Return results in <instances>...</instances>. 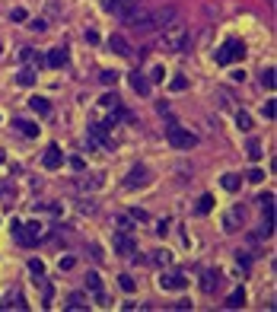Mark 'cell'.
<instances>
[{
  "label": "cell",
  "mask_w": 277,
  "mask_h": 312,
  "mask_svg": "<svg viewBox=\"0 0 277 312\" xmlns=\"http://www.w3.org/2000/svg\"><path fill=\"white\" fill-rule=\"evenodd\" d=\"M6 198H13V192H6V188L0 185V201H6Z\"/></svg>",
  "instance_id": "obj_42"
},
{
  "label": "cell",
  "mask_w": 277,
  "mask_h": 312,
  "mask_svg": "<svg viewBox=\"0 0 277 312\" xmlns=\"http://www.w3.org/2000/svg\"><path fill=\"white\" fill-rule=\"evenodd\" d=\"M29 271L36 274V277H42V274H45V264H42L38 258H29Z\"/></svg>",
  "instance_id": "obj_34"
},
{
  "label": "cell",
  "mask_w": 277,
  "mask_h": 312,
  "mask_svg": "<svg viewBox=\"0 0 277 312\" xmlns=\"http://www.w3.org/2000/svg\"><path fill=\"white\" fill-rule=\"evenodd\" d=\"M99 106H102V108H115V106H118V96H115V92H106V96L99 99Z\"/></svg>",
  "instance_id": "obj_29"
},
{
  "label": "cell",
  "mask_w": 277,
  "mask_h": 312,
  "mask_svg": "<svg viewBox=\"0 0 277 312\" xmlns=\"http://www.w3.org/2000/svg\"><path fill=\"white\" fill-rule=\"evenodd\" d=\"M236 124L242 128V131H252V128H255L252 124V115H248V112H242V108L236 112Z\"/></svg>",
  "instance_id": "obj_24"
},
{
  "label": "cell",
  "mask_w": 277,
  "mask_h": 312,
  "mask_svg": "<svg viewBox=\"0 0 277 312\" xmlns=\"http://www.w3.org/2000/svg\"><path fill=\"white\" fill-rule=\"evenodd\" d=\"M29 108L36 112V115H51V102L45 96H32L29 99Z\"/></svg>",
  "instance_id": "obj_14"
},
{
  "label": "cell",
  "mask_w": 277,
  "mask_h": 312,
  "mask_svg": "<svg viewBox=\"0 0 277 312\" xmlns=\"http://www.w3.org/2000/svg\"><path fill=\"white\" fill-rule=\"evenodd\" d=\"M118 284H121V290H124V293H134V290H137V284H134V277H131V274H121V277H118Z\"/></svg>",
  "instance_id": "obj_26"
},
{
  "label": "cell",
  "mask_w": 277,
  "mask_h": 312,
  "mask_svg": "<svg viewBox=\"0 0 277 312\" xmlns=\"http://www.w3.org/2000/svg\"><path fill=\"white\" fill-rule=\"evenodd\" d=\"M214 58H217V64L226 67V64H232V60L246 58V45H242L239 38H230V42H223V48H217V54H214Z\"/></svg>",
  "instance_id": "obj_3"
},
{
  "label": "cell",
  "mask_w": 277,
  "mask_h": 312,
  "mask_svg": "<svg viewBox=\"0 0 277 312\" xmlns=\"http://www.w3.org/2000/svg\"><path fill=\"white\" fill-rule=\"evenodd\" d=\"M42 232H45V226H42L38 220H32V223H26V230L20 226V232H16V236H20V239L26 242V246H32L36 239H42Z\"/></svg>",
  "instance_id": "obj_5"
},
{
  "label": "cell",
  "mask_w": 277,
  "mask_h": 312,
  "mask_svg": "<svg viewBox=\"0 0 277 312\" xmlns=\"http://www.w3.org/2000/svg\"><path fill=\"white\" fill-rule=\"evenodd\" d=\"M76 262H74V258L70 255H67V258H60V268H64V271H70V268H74Z\"/></svg>",
  "instance_id": "obj_39"
},
{
  "label": "cell",
  "mask_w": 277,
  "mask_h": 312,
  "mask_svg": "<svg viewBox=\"0 0 277 312\" xmlns=\"http://www.w3.org/2000/svg\"><path fill=\"white\" fill-rule=\"evenodd\" d=\"M169 86H172L176 92H182V90L188 86V76H172V80H169Z\"/></svg>",
  "instance_id": "obj_33"
},
{
  "label": "cell",
  "mask_w": 277,
  "mask_h": 312,
  "mask_svg": "<svg viewBox=\"0 0 277 312\" xmlns=\"http://www.w3.org/2000/svg\"><path fill=\"white\" fill-rule=\"evenodd\" d=\"M220 287V271H207L204 274V293H214Z\"/></svg>",
  "instance_id": "obj_19"
},
{
  "label": "cell",
  "mask_w": 277,
  "mask_h": 312,
  "mask_svg": "<svg viewBox=\"0 0 277 312\" xmlns=\"http://www.w3.org/2000/svg\"><path fill=\"white\" fill-rule=\"evenodd\" d=\"M258 80H262V86H264V90H274V67H268V70H262V76H258Z\"/></svg>",
  "instance_id": "obj_27"
},
{
  "label": "cell",
  "mask_w": 277,
  "mask_h": 312,
  "mask_svg": "<svg viewBox=\"0 0 277 312\" xmlns=\"http://www.w3.org/2000/svg\"><path fill=\"white\" fill-rule=\"evenodd\" d=\"M150 264H156V268H162V264H169V252L166 248H156V252L150 255Z\"/></svg>",
  "instance_id": "obj_25"
},
{
  "label": "cell",
  "mask_w": 277,
  "mask_h": 312,
  "mask_svg": "<svg viewBox=\"0 0 277 312\" xmlns=\"http://www.w3.org/2000/svg\"><path fill=\"white\" fill-rule=\"evenodd\" d=\"M10 20L13 22H26V20H29V13H26L22 6H13V10H10Z\"/></svg>",
  "instance_id": "obj_31"
},
{
  "label": "cell",
  "mask_w": 277,
  "mask_h": 312,
  "mask_svg": "<svg viewBox=\"0 0 277 312\" xmlns=\"http://www.w3.org/2000/svg\"><path fill=\"white\" fill-rule=\"evenodd\" d=\"M223 306H226V309H242V306H246V293H242V290H232Z\"/></svg>",
  "instance_id": "obj_18"
},
{
  "label": "cell",
  "mask_w": 277,
  "mask_h": 312,
  "mask_svg": "<svg viewBox=\"0 0 277 312\" xmlns=\"http://www.w3.org/2000/svg\"><path fill=\"white\" fill-rule=\"evenodd\" d=\"M86 290L96 296V302H106V293H102V280H99V274L96 271H90L86 274Z\"/></svg>",
  "instance_id": "obj_10"
},
{
  "label": "cell",
  "mask_w": 277,
  "mask_h": 312,
  "mask_svg": "<svg viewBox=\"0 0 277 312\" xmlns=\"http://www.w3.org/2000/svg\"><path fill=\"white\" fill-rule=\"evenodd\" d=\"M124 185H128V188H144V185H150V172H146L144 166H134L131 172H128Z\"/></svg>",
  "instance_id": "obj_6"
},
{
  "label": "cell",
  "mask_w": 277,
  "mask_h": 312,
  "mask_svg": "<svg viewBox=\"0 0 277 312\" xmlns=\"http://www.w3.org/2000/svg\"><path fill=\"white\" fill-rule=\"evenodd\" d=\"M45 169H60V162H64V153H60V146L58 144H51L48 150H45Z\"/></svg>",
  "instance_id": "obj_9"
},
{
  "label": "cell",
  "mask_w": 277,
  "mask_h": 312,
  "mask_svg": "<svg viewBox=\"0 0 277 312\" xmlns=\"http://www.w3.org/2000/svg\"><path fill=\"white\" fill-rule=\"evenodd\" d=\"M210 207H214V198H210V194H204L201 201H198V214H210Z\"/></svg>",
  "instance_id": "obj_30"
},
{
  "label": "cell",
  "mask_w": 277,
  "mask_h": 312,
  "mask_svg": "<svg viewBox=\"0 0 277 312\" xmlns=\"http://www.w3.org/2000/svg\"><path fill=\"white\" fill-rule=\"evenodd\" d=\"M230 76H232V80H236V83H242V80H246V74H242V70H239V67H236V70H232Z\"/></svg>",
  "instance_id": "obj_41"
},
{
  "label": "cell",
  "mask_w": 277,
  "mask_h": 312,
  "mask_svg": "<svg viewBox=\"0 0 277 312\" xmlns=\"http://www.w3.org/2000/svg\"><path fill=\"white\" fill-rule=\"evenodd\" d=\"M99 80L106 83V86H115V83H118V74H115V70H102V74H99Z\"/></svg>",
  "instance_id": "obj_32"
},
{
  "label": "cell",
  "mask_w": 277,
  "mask_h": 312,
  "mask_svg": "<svg viewBox=\"0 0 277 312\" xmlns=\"http://www.w3.org/2000/svg\"><path fill=\"white\" fill-rule=\"evenodd\" d=\"M188 45H192V36H188V29H182V26H166L160 36V45L162 51H188Z\"/></svg>",
  "instance_id": "obj_1"
},
{
  "label": "cell",
  "mask_w": 277,
  "mask_h": 312,
  "mask_svg": "<svg viewBox=\"0 0 277 312\" xmlns=\"http://www.w3.org/2000/svg\"><path fill=\"white\" fill-rule=\"evenodd\" d=\"M108 48L115 51V54H121V58H128V54H131V48H128V42L121 38V36H112V38H108Z\"/></svg>",
  "instance_id": "obj_16"
},
{
  "label": "cell",
  "mask_w": 277,
  "mask_h": 312,
  "mask_svg": "<svg viewBox=\"0 0 277 312\" xmlns=\"http://www.w3.org/2000/svg\"><path fill=\"white\" fill-rule=\"evenodd\" d=\"M118 226H121V232H128L131 230V220H128V216H118Z\"/></svg>",
  "instance_id": "obj_38"
},
{
  "label": "cell",
  "mask_w": 277,
  "mask_h": 312,
  "mask_svg": "<svg viewBox=\"0 0 277 312\" xmlns=\"http://www.w3.org/2000/svg\"><path fill=\"white\" fill-rule=\"evenodd\" d=\"M29 29H32V32H45V20H32Z\"/></svg>",
  "instance_id": "obj_36"
},
{
  "label": "cell",
  "mask_w": 277,
  "mask_h": 312,
  "mask_svg": "<svg viewBox=\"0 0 277 312\" xmlns=\"http://www.w3.org/2000/svg\"><path fill=\"white\" fill-rule=\"evenodd\" d=\"M64 64H67V48H51V54H48V67L60 70Z\"/></svg>",
  "instance_id": "obj_13"
},
{
  "label": "cell",
  "mask_w": 277,
  "mask_h": 312,
  "mask_svg": "<svg viewBox=\"0 0 277 312\" xmlns=\"http://www.w3.org/2000/svg\"><path fill=\"white\" fill-rule=\"evenodd\" d=\"M131 86H134V92H140V96L150 92V80H146L144 74H131Z\"/></svg>",
  "instance_id": "obj_17"
},
{
  "label": "cell",
  "mask_w": 277,
  "mask_h": 312,
  "mask_svg": "<svg viewBox=\"0 0 277 312\" xmlns=\"http://www.w3.org/2000/svg\"><path fill=\"white\" fill-rule=\"evenodd\" d=\"M150 20H153V29H166V26L176 20V6H162V10H153Z\"/></svg>",
  "instance_id": "obj_7"
},
{
  "label": "cell",
  "mask_w": 277,
  "mask_h": 312,
  "mask_svg": "<svg viewBox=\"0 0 277 312\" xmlns=\"http://www.w3.org/2000/svg\"><path fill=\"white\" fill-rule=\"evenodd\" d=\"M106 10H112L118 20H124V16L134 10V0H106Z\"/></svg>",
  "instance_id": "obj_8"
},
{
  "label": "cell",
  "mask_w": 277,
  "mask_h": 312,
  "mask_svg": "<svg viewBox=\"0 0 277 312\" xmlns=\"http://www.w3.org/2000/svg\"><path fill=\"white\" fill-rule=\"evenodd\" d=\"M64 309H86V296L83 293H70L67 302H64Z\"/></svg>",
  "instance_id": "obj_23"
},
{
  "label": "cell",
  "mask_w": 277,
  "mask_h": 312,
  "mask_svg": "<svg viewBox=\"0 0 277 312\" xmlns=\"http://www.w3.org/2000/svg\"><path fill=\"white\" fill-rule=\"evenodd\" d=\"M220 185L226 188V192H239V185H242V178L239 176H232V172H226V176L220 178Z\"/></svg>",
  "instance_id": "obj_22"
},
{
  "label": "cell",
  "mask_w": 277,
  "mask_h": 312,
  "mask_svg": "<svg viewBox=\"0 0 277 312\" xmlns=\"http://www.w3.org/2000/svg\"><path fill=\"white\" fill-rule=\"evenodd\" d=\"M115 248H118V255H124V258H128V255H134V248H137V246H134V239H131V236L118 232V236H115Z\"/></svg>",
  "instance_id": "obj_12"
},
{
  "label": "cell",
  "mask_w": 277,
  "mask_h": 312,
  "mask_svg": "<svg viewBox=\"0 0 277 312\" xmlns=\"http://www.w3.org/2000/svg\"><path fill=\"white\" fill-rule=\"evenodd\" d=\"M162 76H166V70H162V64H156V67H150V74H146V80H150V83H160Z\"/></svg>",
  "instance_id": "obj_28"
},
{
  "label": "cell",
  "mask_w": 277,
  "mask_h": 312,
  "mask_svg": "<svg viewBox=\"0 0 277 312\" xmlns=\"http://www.w3.org/2000/svg\"><path fill=\"white\" fill-rule=\"evenodd\" d=\"M242 220H246V210H242V207H236L232 214L223 216V230H226V232H236V230H239L236 223H242Z\"/></svg>",
  "instance_id": "obj_11"
},
{
  "label": "cell",
  "mask_w": 277,
  "mask_h": 312,
  "mask_svg": "<svg viewBox=\"0 0 277 312\" xmlns=\"http://www.w3.org/2000/svg\"><path fill=\"white\" fill-rule=\"evenodd\" d=\"M160 287H162V290H185V287H188V277L182 274V271L160 274Z\"/></svg>",
  "instance_id": "obj_4"
},
{
  "label": "cell",
  "mask_w": 277,
  "mask_h": 312,
  "mask_svg": "<svg viewBox=\"0 0 277 312\" xmlns=\"http://www.w3.org/2000/svg\"><path fill=\"white\" fill-rule=\"evenodd\" d=\"M70 169H76V172H83V169H86V162L80 160V156H74V160H70Z\"/></svg>",
  "instance_id": "obj_37"
},
{
  "label": "cell",
  "mask_w": 277,
  "mask_h": 312,
  "mask_svg": "<svg viewBox=\"0 0 277 312\" xmlns=\"http://www.w3.org/2000/svg\"><path fill=\"white\" fill-rule=\"evenodd\" d=\"M0 162H4V150H0Z\"/></svg>",
  "instance_id": "obj_43"
},
{
  "label": "cell",
  "mask_w": 277,
  "mask_h": 312,
  "mask_svg": "<svg viewBox=\"0 0 277 312\" xmlns=\"http://www.w3.org/2000/svg\"><path fill=\"white\" fill-rule=\"evenodd\" d=\"M264 118H274V102H264Z\"/></svg>",
  "instance_id": "obj_40"
},
{
  "label": "cell",
  "mask_w": 277,
  "mask_h": 312,
  "mask_svg": "<svg viewBox=\"0 0 277 312\" xmlns=\"http://www.w3.org/2000/svg\"><path fill=\"white\" fill-rule=\"evenodd\" d=\"M166 140L176 146V150H192V146H198V134L185 131L182 124H169L166 128Z\"/></svg>",
  "instance_id": "obj_2"
},
{
  "label": "cell",
  "mask_w": 277,
  "mask_h": 312,
  "mask_svg": "<svg viewBox=\"0 0 277 312\" xmlns=\"http://www.w3.org/2000/svg\"><path fill=\"white\" fill-rule=\"evenodd\" d=\"M13 128H16L20 134H26V137H38V124H32V121H26V118H16Z\"/></svg>",
  "instance_id": "obj_15"
},
{
  "label": "cell",
  "mask_w": 277,
  "mask_h": 312,
  "mask_svg": "<svg viewBox=\"0 0 277 312\" xmlns=\"http://www.w3.org/2000/svg\"><path fill=\"white\" fill-rule=\"evenodd\" d=\"M246 153H248V160H252V162H258V160L264 156V150H262V140H248V144H246Z\"/></svg>",
  "instance_id": "obj_21"
},
{
  "label": "cell",
  "mask_w": 277,
  "mask_h": 312,
  "mask_svg": "<svg viewBox=\"0 0 277 312\" xmlns=\"http://www.w3.org/2000/svg\"><path fill=\"white\" fill-rule=\"evenodd\" d=\"M36 70H32V67H22V70L20 74H16V83H20V86H32V83H36Z\"/></svg>",
  "instance_id": "obj_20"
},
{
  "label": "cell",
  "mask_w": 277,
  "mask_h": 312,
  "mask_svg": "<svg viewBox=\"0 0 277 312\" xmlns=\"http://www.w3.org/2000/svg\"><path fill=\"white\" fill-rule=\"evenodd\" d=\"M246 178L258 185V182H264V172H262V169H248V172H246Z\"/></svg>",
  "instance_id": "obj_35"
},
{
  "label": "cell",
  "mask_w": 277,
  "mask_h": 312,
  "mask_svg": "<svg viewBox=\"0 0 277 312\" xmlns=\"http://www.w3.org/2000/svg\"><path fill=\"white\" fill-rule=\"evenodd\" d=\"M0 51H4V48H0Z\"/></svg>",
  "instance_id": "obj_44"
}]
</instances>
